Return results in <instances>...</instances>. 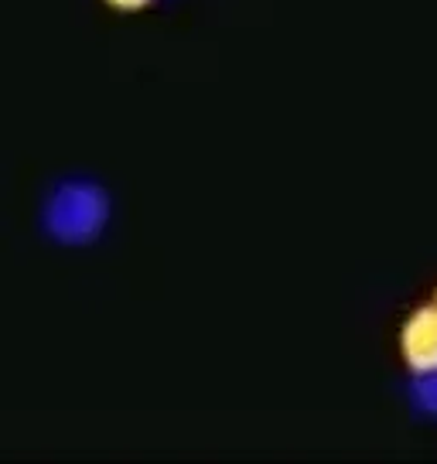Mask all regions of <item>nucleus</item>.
<instances>
[{"label":"nucleus","mask_w":437,"mask_h":464,"mask_svg":"<svg viewBox=\"0 0 437 464\" xmlns=\"http://www.w3.org/2000/svg\"><path fill=\"white\" fill-rule=\"evenodd\" d=\"M106 195L89 181H69L62 185L44 208V226L62 243H86L106 222Z\"/></svg>","instance_id":"f257e3e1"},{"label":"nucleus","mask_w":437,"mask_h":464,"mask_svg":"<svg viewBox=\"0 0 437 464\" xmlns=\"http://www.w3.org/2000/svg\"><path fill=\"white\" fill-rule=\"evenodd\" d=\"M400 352L413 372L434 376L437 372V307H417L400 332Z\"/></svg>","instance_id":"f03ea898"},{"label":"nucleus","mask_w":437,"mask_h":464,"mask_svg":"<svg viewBox=\"0 0 437 464\" xmlns=\"http://www.w3.org/2000/svg\"><path fill=\"white\" fill-rule=\"evenodd\" d=\"M113 7H123V11H137V7H144V4H151V0H110Z\"/></svg>","instance_id":"7ed1b4c3"},{"label":"nucleus","mask_w":437,"mask_h":464,"mask_svg":"<svg viewBox=\"0 0 437 464\" xmlns=\"http://www.w3.org/2000/svg\"><path fill=\"white\" fill-rule=\"evenodd\" d=\"M434 307H437V294H434Z\"/></svg>","instance_id":"20e7f679"}]
</instances>
